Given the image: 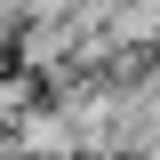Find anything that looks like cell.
<instances>
[{
	"label": "cell",
	"mask_w": 160,
	"mask_h": 160,
	"mask_svg": "<svg viewBox=\"0 0 160 160\" xmlns=\"http://www.w3.org/2000/svg\"><path fill=\"white\" fill-rule=\"evenodd\" d=\"M8 160H80V136H72V120L56 112V96L16 104V120H8Z\"/></svg>",
	"instance_id": "1"
},
{
	"label": "cell",
	"mask_w": 160,
	"mask_h": 160,
	"mask_svg": "<svg viewBox=\"0 0 160 160\" xmlns=\"http://www.w3.org/2000/svg\"><path fill=\"white\" fill-rule=\"evenodd\" d=\"M8 40H16V0H0V64H8Z\"/></svg>",
	"instance_id": "2"
}]
</instances>
